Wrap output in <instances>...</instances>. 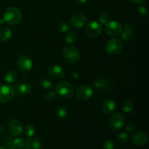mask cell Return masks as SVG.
Returning <instances> with one entry per match:
<instances>
[{
  "label": "cell",
  "mask_w": 149,
  "mask_h": 149,
  "mask_svg": "<svg viewBox=\"0 0 149 149\" xmlns=\"http://www.w3.org/2000/svg\"><path fill=\"white\" fill-rule=\"evenodd\" d=\"M55 97H56V93L50 91L49 92V93H47V94L44 96V98H45V100H46V101L50 102L52 101L53 100H55Z\"/></svg>",
  "instance_id": "cell-31"
},
{
  "label": "cell",
  "mask_w": 149,
  "mask_h": 149,
  "mask_svg": "<svg viewBox=\"0 0 149 149\" xmlns=\"http://www.w3.org/2000/svg\"><path fill=\"white\" fill-rule=\"evenodd\" d=\"M4 79L9 84H13L17 79V74L15 71H10L6 73L4 76Z\"/></svg>",
  "instance_id": "cell-22"
},
{
  "label": "cell",
  "mask_w": 149,
  "mask_h": 149,
  "mask_svg": "<svg viewBox=\"0 0 149 149\" xmlns=\"http://www.w3.org/2000/svg\"><path fill=\"white\" fill-rule=\"evenodd\" d=\"M4 131H5V127H4L2 125H1V124H0V134L4 132Z\"/></svg>",
  "instance_id": "cell-37"
},
{
  "label": "cell",
  "mask_w": 149,
  "mask_h": 149,
  "mask_svg": "<svg viewBox=\"0 0 149 149\" xmlns=\"http://www.w3.org/2000/svg\"><path fill=\"white\" fill-rule=\"evenodd\" d=\"M132 142L137 147H143L148 143V137L145 132H138L134 134L132 137Z\"/></svg>",
  "instance_id": "cell-13"
},
{
  "label": "cell",
  "mask_w": 149,
  "mask_h": 149,
  "mask_svg": "<svg viewBox=\"0 0 149 149\" xmlns=\"http://www.w3.org/2000/svg\"><path fill=\"white\" fill-rule=\"evenodd\" d=\"M71 25L74 29H81L87 23V16L82 12H77L72 15L71 18Z\"/></svg>",
  "instance_id": "cell-9"
},
{
  "label": "cell",
  "mask_w": 149,
  "mask_h": 149,
  "mask_svg": "<svg viewBox=\"0 0 149 149\" xmlns=\"http://www.w3.org/2000/svg\"><path fill=\"white\" fill-rule=\"evenodd\" d=\"M4 20H3V18H1V17H0V26H1V25L3 24V23H4Z\"/></svg>",
  "instance_id": "cell-39"
},
{
  "label": "cell",
  "mask_w": 149,
  "mask_h": 149,
  "mask_svg": "<svg viewBox=\"0 0 149 149\" xmlns=\"http://www.w3.org/2000/svg\"><path fill=\"white\" fill-rule=\"evenodd\" d=\"M134 109H135V105H134L133 102L130 101V100L125 102L123 106H122V110L126 113H130L132 112Z\"/></svg>",
  "instance_id": "cell-23"
},
{
  "label": "cell",
  "mask_w": 149,
  "mask_h": 149,
  "mask_svg": "<svg viewBox=\"0 0 149 149\" xmlns=\"http://www.w3.org/2000/svg\"><path fill=\"white\" fill-rule=\"evenodd\" d=\"M32 90V87L29 83L23 82L16 84L15 92L18 95H26L30 94Z\"/></svg>",
  "instance_id": "cell-16"
},
{
  "label": "cell",
  "mask_w": 149,
  "mask_h": 149,
  "mask_svg": "<svg viewBox=\"0 0 149 149\" xmlns=\"http://www.w3.org/2000/svg\"><path fill=\"white\" fill-rule=\"evenodd\" d=\"M125 121V116L122 113H114L109 118L108 126L112 131L119 130L124 126Z\"/></svg>",
  "instance_id": "cell-4"
},
{
  "label": "cell",
  "mask_w": 149,
  "mask_h": 149,
  "mask_svg": "<svg viewBox=\"0 0 149 149\" xmlns=\"http://www.w3.org/2000/svg\"><path fill=\"white\" fill-rule=\"evenodd\" d=\"M40 84L43 88L45 89H50L53 86V83L47 77H43L40 79Z\"/></svg>",
  "instance_id": "cell-27"
},
{
  "label": "cell",
  "mask_w": 149,
  "mask_h": 149,
  "mask_svg": "<svg viewBox=\"0 0 149 149\" xmlns=\"http://www.w3.org/2000/svg\"><path fill=\"white\" fill-rule=\"evenodd\" d=\"M77 39V36L76 33L71 31L65 35V42L68 44L75 43Z\"/></svg>",
  "instance_id": "cell-28"
},
{
  "label": "cell",
  "mask_w": 149,
  "mask_h": 149,
  "mask_svg": "<svg viewBox=\"0 0 149 149\" xmlns=\"http://www.w3.org/2000/svg\"><path fill=\"white\" fill-rule=\"evenodd\" d=\"M7 147H8V149H17L12 143L10 144V145H9Z\"/></svg>",
  "instance_id": "cell-38"
},
{
  "label": "cell",
  "mask_w": 149,
  "mask_h": 149,
  "mask_svg": "<svg viewBox=\"0 0 149 149\" xmlns=\"http://www.w3.org/2000/svg\"><path fill=\"white\" fill-rule=\"evenodd\" d=\"M56 94L63 98H71L74 93V87L68 81H61L55 87Z\"/></svg>",
  "instance_id": "cell-2"
},
{
  "label": "cell",
  "mask_w": 149,
  "mask_h": 149,
  "mask_svg": "<svg viewBox=\"0 0 149 149\" xmlns=\"http://www.w3.org/2000/svg\"><path fill=\"white\" fill-rule=\"evenodd\" d=\"M55 115L56 117L60 120H63L68 116V111L67 109L64 106H60L55 111Z\"/></svg>",
  "instance_id": "cell-21"
},
{
  "label": "cell",
  "mask_w": 149,
  "mask_h": 149,
  "mask_svg": "<svg viewBox=\"0 0 149 149\" xmlns=\"http://www.w3.org/2000/svg\"><path fill=\"white\" fill-rule=\"evenodd\" d=\"M116 108V102L111 99L105 100L101 106V111L105 114H109L115 111Z\"/></svg>",
  "instance_id": "cell-18"
},
{
  "label": "cell",
  "mask_w": 149,
  "mask_h": 149,
  "mask_svg": "<svg viewBox=\"0 0 149 149\" xmlns=\"http://www.w3.org/2000/svg\"><path fill=\"white\" fill-rule=\"evenodd\" d=\"M57 29L61 33H66L69 29V26L66 21H61L57 25Z\"/></svg>",
  "instance_id": "cell-26"
},
{
  "label": "cell",
  "mask_w": 149,
  "mask_h": 149,
  "mask_svg": "<svg viewBox=\"0 0 149 149\" xmlns=\"http://www.w3.org/2000/svg\"><path fill=\"white\" fill-rule=\"evenodd\" d=\"M129 141V135H128L127 133L126 132H122L117 135L116 137V141L119 143V144H122V145H124V144L127 143Z\"/></svg>",
  "instance_id": "cell-25"
},
{
  "label": "cell",
  "mask_w": 149,
  "mask_h": 149,
  "mask_svg": "<svg viewBox=\"0 0 149 149\" xmlns=\"http://www.w3.org/2000/svg\"><path fill=\"white\" fill-rule=\"evenodd\" d=\"M122 26L119 22L116 20H109L107 23L105 24V31L109 36H117L122 31Z\"/></svg>",
  "instance_id": "cell-8"
},
{
  "label": "cell",
  "mask_w": 149,
  "mask_h": 149,
  "mask_svg": "<svg viewBox=\"0 0 149 149\" xmlns=\"http://www.w3.org/2000/svg\"><path fill=\"white\" fill-rule=\"evenodd\" d=\"M135 129V126L132 122H129L125 125V130L127 132H132Z\"/></svg>",
  "instance_id": "cell-33"
},
{
  "label": "cell",
  "mask_w": 149,
  "mask_h": 149,
  "mask_svg": "<svg viewBox=\"0 0 149 149\" xmlns=\"http://www.w3.org/2000/svg\"><path fill=\"white\" fill-rule=\"evenodd\" d=\"M0 149H6L5 147H3V146H0Z\"/></svg>",
  "instance_id": "cell-40"
},
{
  "label": "cell",
  "mask_w": 149,
  "mask_h": 149,
  "mask_svg": "<svg viewBox=\"0 0 149 149\" xmlns=\"http://www.w3.org/2000/svg\"><path fill=\"white\" fill-rule=\"evenodd\" d=\"M15 89L9 84H4L0 87V102L2 103L11 101L14 97Z\"/></svg>",
  "instance_id": "cell-6"
},
{
  "label": "cell",
  "mask_w": 149,
  "mask_h": 149,
  "mask_svg": "<svg viewBox=\"0 0 149 149\" xmlns=\"http://www.w3.org/2000/svg\"><path fill=\"white\" fill-rule=\"evenodd\" d=\"M93 90L88 85H81L76 91V96L80 100H88L93 96Z\"/></svg>",
  "instance_id": "cell-12"
},
{
  "label": "cell",
  "mask_w": 149,
  "mask_h": 149,
  "mask_svg": "<svg viewBox=\"0 0 149 149\" xmlns=\"http://www.w3.org/2000/svg\"><path fill=\"white\" fill-rule=\"evenodd\" d=\"M23 15L21 11L16 7H10L4 13L3 20L10 26H16L22 20Z\"/></svg>",
  "instance_id": "cell-1"
},
{
  "label": "cell",
  "mask_w": 149,
  "mask_h": 149,
  "mask_svg": "<svg viewBox=\"0 0 149 149\" xmlns=\"http://www.w3.org/2000/svg\"><path fill=\"white\" fill-rule=\"evenodd\" d=\"M42 146L43 143L41 140L31 137L25 141L24 149H42Z\"/></svg>",
  "instance_id": "cell-14"
},
{
  "label": "cell",
  "mask_w": 149,
  "mask_h": 149,
  "mask_svg": "<svg viewBox=\"0 0 149 149\" xmlns=\"http://www.w3.org/2000/svg\"><path fill=\"white\" fill-rule=\"evenodd\" d=\"M49 74L54 79H62L65 76V71L59 65H53L48 70Z\"/></svg>",
  "instance_id": "cell-15"
},
{
  "label": "cell",
  "mask_w": 149,
  "mask_h": 149,
  "mask_svg": "<svg viewBox=\"0 0 149 149\" xmlns=\"http://www.w3.org/2000/svg\"><path fill=\"white\" fill-rule=\"evenodd\" d=\"M94 86L96 88L100 89V90L106 89L108 88V86H109V82L105 77H98L94 80Z\"/></svg>",
  "instance_id": "cell-20"
},
{
  "label": "cell",
  "mask_w": 149,
  "mask_h": 149,
  "mask_svg": "<svg viewBox=\"0 0 149 149\" xmlns=\"http://www.w3.org/2000/svg\"><path fill=\"white\" fill-rule=\"evenodd\" d=\"M84 31L86 34L90 37H97L102 32L101 24L95 20L90 22L85 26Z\"/></svg>",
  "instance_id": "cell-7"
},
{
  "label": "cell",
  "mask_w": 149,
  "mask_h": 149,
  "mask_svg": "<svg viewBox=\"0 0 149 149\" xmlns=\"http://www.w3.org/2000/svg\"><path fill=\"white\" fill-rule=\"evenodd\" d=\"M130 1H132V2L135 3V4H143V3L145 2L146 0H130Z\"/></svg>",
  "instance_id": "cell-35"
},
{
  "label": "cell",
  "mask_w": 149,
  "mask_h": 149,
  "mask_svg": "<svg viewBox=\"0 0 149 149\" xmlns=\"http://www.w3.org/2000/svg\"><path fill=\"white\" fill-rule=\"evenodd\" d=\"M25 135L28 137V138H31V137H33L34 135L35 132H36V130L35 127L31 125H26V127L24 129Z\"/></svg>",
  "instance_id": "cell-30"
},
{
  "label": "cell",
  "mask_w": 149,
  "mask_h": 149,
  "mask_svg": "<svg viewBox=\"0 0 149 149\" xmlns=\"http://www.w3.org/2000/svg\"><path fill=\"white\" fill-rule=\"evenodd\" d=\"M106 51L110 55H117L122 52L123 49V44L119 39H111L106 44Z\"/></svg>",
  "instance_id": "cell-5"
},
{
  "label": "cell",
  "mask_w": 149,
  "mask_h": 149,
  "mask_svg": "<svg viewBox=\"0 0 149 149\" xmlns=\"http://www.w3.org/2000/svg\"><path fill=\"white\" fill-rule=\"evenodd\" d=\"M134 33H135V30H134L133 26L130 24H125L122 27V31H121L122 39L125 42H129L133 36Z\"/></svg>",
  "instance_id": "cell-17"
},
{
  "label": "cell",
  "mask_w": 149,
  "mask_h": 149,
  "mask_svg": "<svg viewBox=\"0 0 149 149\" xmlns=\"http://www.w3.org/2000/svg\"><path fill=\"white\" fill-rule=\"evenodd\" d=\"M114 146V142L112 140L109 139L105 141V143H103V149H113Z\"/></svg>",
  "instance_id": "cell-32"
},
{
  "label": "cell",
  "mask_w": 149,
  "mask_h": 149,
  "mask_svg": "<svg viewBox=\"0 0 149 149\" xmlns=\"http://www.w3.org/2000/svg\"><path fill=\"white\" fill-rule=\"evenodd\" d=\"M76 2L79 4V5H83L87 2V0H76Z\"/></svg>",
  "instance_id": "cell-36"
},
{
  "label": "cell",
  "mask_w": 149,
  "mask_h": 149,
  "mask_svg": "<svg viewBox=\"0 0 149 149\" xmlns=\"http://www.w3.org/2000/svg\"><path fill=\"white\" fill-rule=\"evenodd\" d=\"M63 56L67 62L70 63H75L79 60L80 53L79 49L73 45H68L64 48L63 51Z\"/></svg>",
  "instance_id": "cell-3"
},
{
  "label": "cell",
  "mask_w": 149,
  "mask_h": 149,
  "mask_svg": "<svg viewBox=\"0 0 149 149\" xmlns=\"http://www.w3.org/2000/svg\"><path fill=\"white\" fill-rule=\"evenodd\" d=\"M7 129H8L9 132L12 135L14 136H18L22 133L23 130V126L22 122L18 119H12L10 121L7 125Z\"/></svg>",
  "instance_id": "cell-11"
},
{
  "label": "cell",
  "mask_w": 149,
  "mask_h": 149,
  "mask_svg": "<svg viewBox=\"0 0 149 149\" xmlns=\"http://www.w3.org/2000/svg\"><path fill=\"white\" fill-rule=\"evenodd\" d=\"M12 35V30L9 27L4 26L0 29V41L2 42H7L10 41L11 39Z\"/></svg>",
  "instance_id": "cell-19"
},
{
  "label": "cell",
  "mask_w": 149,
  "mask_h": 149,
  "mask_svg": "<svg viewBox=\"0 0 149 149\" xmlns=\"http://www.w3.org/2000/svg\"><path fill=\"white\" fill-rule=\"evenodd\" d=\"M110 20V17H109V14L106 12H102L98 16V20L100 22V24L105 25Z\"/></svg>",
  "instance_id": "cell-29"
},
{
  "label": "cell",
  "mask_w": 149,
  "mask_h": 149,
  "mask_svg": "<svg viewBox=\"0 0 149 149\" xmlns=\"http://www.w3.org/2000/svg\"><path fill=\"white\" fill-rule=\"evenodd\" d=\"M138 12H139L140 15L142 16H146L147 15V13H148V10H147L146 7L145 6H140L139 9H138Z\"/></svg>",
  "instance_id": "cell-34"
},
{
  "label": "cell",
  "mask_w": 149,
  "mask_h": 149,
  "mask_svg": "<svg viewBox=\"0 0 149 149\" xmlns=\"http://www.w3.org/2000/svg\"><path fill=\"white\" fill-rule=\"evenodd\" d=\"M12 144L17 149H23L25 146V140L21 138H13L12 140Z\"/></svg>",
  "instance_id": "cell-24"
},
{
  "label": "cell",
  "mask_w": 149,
  "mask_h": 149,
  "mask_svg": "<svg viewBox=\"0 0 149 149\" xmlns=\"http://www.w3.org/2000/svg\"><path fill=\"white\" fill-rule=\"evenodd\" d=\"M17 65L19 70L27 72L31 70L33 67V62L29 56L26 55H21L17 58Z\"/></svg>",
  "instance_id": "cell-10"
}]
</instances>
